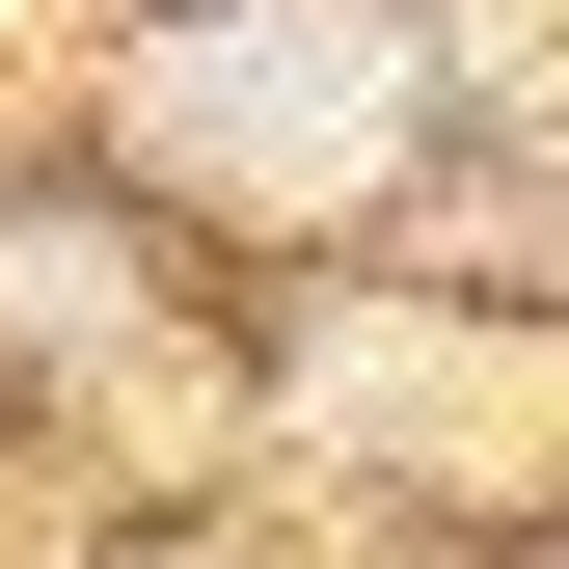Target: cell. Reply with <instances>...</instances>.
I'll use <instances>...</instances> for the list:
<instances>
[{
  "label": "cell",
  "instance_id": "cell-1",
  "mask_svg": "<svg viewBox=\"0 0 569 569\" xmlns=\"http://www.w3.org/2000/svg\"><path fill=\"white\" fill-rule=\"evenodd\" d=\"M163 136L218 190H352L407 136V28H299V0H271V28H190L163 54Z\"/></svg>",
  "mask_w": 569,
  "mask_h": 569
}]
</instances>
